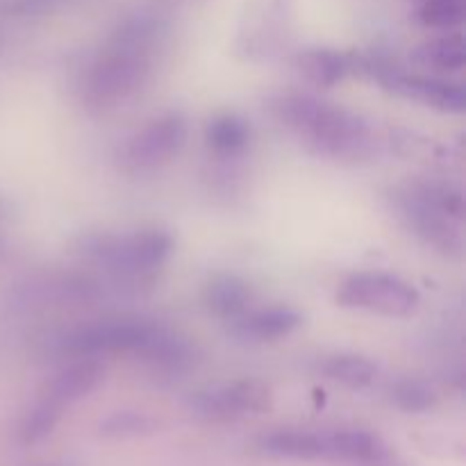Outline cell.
Masks as SVG:
<instances>
[{
	"mask_svg": "<svg viewBox=\"0 0 466 466\" xmlns=\"http://www.w3.org/2000/svg\"><path fill=\"white\" fill-rule=\"evenodd\" d=\"M164 35L167 21L153 9L126 18L82 77L80 100L86 112L100 116L135 98L153 73Z\"/></svg>",
	"mask_w": 466,
	"mask_h": 466,
	"instance_id": "cell-1",
	"label": "cell"
},
{
	"mask_svg": "<svg viewBox=\"0 0 466 466\" xmlns=\"http://www.w3.org/2000/svg\"><path fill=\"white\" fill-rule=\"evenodd\" d=\"M268 112L323 157L364 162L376 153L373 127L350 109L308 94H282L271 98Z\"/></svg>",
	"mask_w": 466,
	"mask_h": 466,
	"instance_id": "cell-2",
	"label": "cell"
},
{
	"mask_svg": "<svg viewBox=\"0 0 466 466\" xmlns=\"http://www.w3.org/2000/svg\"><path fill=\"white\" fill-rule=\"evenodd\" d=\"M173 246L171 232L144 228L135 232H91L80 237L77 253L118 285H141L167 267Z\"/></svg>",
	"mask_w": 466,
	"mask_h": 466,
	"instance_id": "cell-3",
	"label": "cell"
},
{
	"mask_svg": "<svg viewBox=\"0 0 466 466\" xmlns=\"http://www.w3.org/2000/svg\"><path fill=\"white\" fill-rule=\"evenodd\" d=\"M189 123L180 112H167L127 137L116 150V167L127 176H148L180 155Z\"/></svg>",
	"mask_w": 466,
	"mask_h": 466,
	"instance_id": "cell-4",
	"label": "cell"
},
{
	"mask_svg": "<svg viewBox=\"0 0 466 466\" xmlns=\"http://www.w3.org/2000/svg\"><path fill=\"white\" fill-rule=\"evenodd\" d=\"M337 303L346 309L405 319L421 305V296L403 278L385 271L350 273L337 289Z\"/></svg>",
	"mask_w": 466,
	"mask_h": 466,
	"instance_id": "cell-5",
	"label": "cell"
},
{
	"mask_svg": "<svg viewBox=\"0 0 466 466\" xmlns=\"http://www.w3.org/2000/svg\"><path fill=\"white\" fill-rule=\"evenodd\" d=\"M157 321L139 317L105 319L73 328L59 339V350L66 358H103V355H137L153 335Z\"/></svg>",
	"mask_w": 466,
	"mask_h": 466,
	"instance_id": "cell-6",
	"label": "cell"
},
{
	"mask_svg": "<svg viewBox=\"0 0 466 466\" xmlns=\"http://www.w3.org/2000/svg\"><path fill=\"white\" fill-rule=\"evenodd\" d=\"M394 208L405 228L426 246L446 255H458L462 250V235L455 226L458 221L435 203L426 182H410L396 189Z\"/></svg>",
	"mask_w": 466,
	"mask_h": 466,
	"instance_id": "cell-7",
	"label": "cell"
},
{
	"mask_svg": "<svg viewBox=\"0 0 466 466\" xmlns=\"http://www.w3.org/2000/svg\"><path fill=\"white\" fill-rule=\"evenodd\" d=\"M271 400V390L262 380L241 378V380L218 382L194 391L187 400V410L198 421L228 423L267 412Z\"/></svg>",
	"mask_w": 466,
	"mask_h": 466,
	"instance_id": "cell-8",
	"label": "cell"
},
{
	"mask_svg": "<svg viewBox=\"0 0 466 466\" xmlns=\"http://www.w3.org/2000/svg\"><path fill=\"white\" fill-rule=\"evenodd\" d=\"M364 71L373 80L380 82L382 89L399 96V98L412 100V103L444 114H462L466 109V91L460 82L444 80L440 76L410 73L382 62H364Z\"/></svg>",
	"mask_w": 466,
	"mask_h": 466,
	"instance_id": "cell-9",
	"label": "cell"
},
{
	"mask_svg": "<svg viewBox=\"0 0 466 466\" xmlns=\"http://www.w3.org/2000/svg\"><path fill=\"white\" fill-rule=\"evenodd\" d=\"M159 380H182L196 367V346L159 323L139 353L135 355Z\"/></svg>",
	"mask_w": 466,
	"mask_h": 466,
	"instance_id": "cell-10",
	"label": "cell"
},
{
	"mask_svg": "<svg viewBox=\"0 0 466 466\" xmlns=\"http://www.w3.org/2000/svg\"><path fill=\"white\" fill-rule=\"evenodd\" d=\"M228 323V332L244 344H276L294 335L303 326V317L294 308L273 305L259 309L250 308Z\"/></svg>",
	"mask_w": 466,
	"mask_h": 466,
	"instance_id": "cell-11",
	"label": "cell"
},
{
	"mask_svg": "<svg viewBox=\"0 0 466 466\" xmlns=\"http://www.w3.org/2000/svg\"><path fill=\"white\" fill-rule=\"evenodd\" d=\"M105 380V364L98 358H76L64 367L46 387V399L55 400L62 408L77 403L94 394Z\"/></svg>",
	"mask_w": 466,
	"mask_h": 466,
	"instance_id": "cell-12",
	"label": "cell"
},
{
	"mask_svg": "<svg viewBox=\"0 0 466 466\" xmlns=\"http://www.w3.org/2000/svg\"><path fill=\"white\" fill-rule=\"evenodd\" d=\"M258 451L273 460H299V462L323 460L328 458L326 432L299 431V428L273 431L259 437Z\"/></svg>",
	"mask_w": 466,
	"mask_h": 466,
	"instance_id": "cell-13",
	"label": "cell"
},
{
	"mask_svg": "<svg viewBox=\"0 0 466 466\" xmlns=\"http://www.w3.org/2000/svg\"><path fill=\"white\" fill-rule=\"evenodd\" d=\"M253 287L244 278L235 273H221L214 276L203 289V305L209 314L232 321L235 317L244 314L253 305Z\"/></svg>",
	"mask_w": 466,
	"mask_h": 466,
	"instance_id": "cell-14",
	"label": "cell"
},
{
	"mask_svg": "<svg viewBox=\"0 0 466 466\" xmlns=\"http://www.w3.org/2000/svg\"><path fill=\"white\" fill-rule=\"evenodd\" d=\"M326 446L328 458L355 466L376 462L378 458L391 451L376 432L362 431V428H341V431L326 432Z\"/></svg>",
	"mask_w": 466,
	"mask_h": 466,
	"instance_id": "cell-15",
	"label": "cell"
},
{
	"mask_svg": "<svg viewBox=\"0 0 466 466\" xmlns=\"http://www.w3.org/2000/svg\"><path fill=\"white\" fill-rule=\"evenodd\" d=\"M296 66L309 85L319 89H332L346 80L353 66L349 55L332 48H308L296 57Z\"/></svg>",
	"mask_w": 466,
	"mask_h": 466,
	"instance_id": "cell-16",
	"label": "cell"
},
{
	"mask_svg": "<svg viewBox=\"0 0 466 466\" xmlns=\"http://www.w3.org/2000/svg\"><path fill=\"white\" fill-rule=\"evenodd\" d=\"M250 123L239 114H218L205 127V141L214 155L223 159H235L244 155L250 146Z\"/></svg>",
	"mask_w": 466,
	"mask_h": 466,
	"instance_id": "cell-17",
	"label": "cell"
},
{
	"mask_svg": "<svg viewBox=\"0 0 466 466\" xmlns=\"http://www.w3.org/2000/svg\"><path fill=\"white\" fill-rule=\"evenodd\" d=\"M412 62L417 66L431 68L435 73H458L466 64V46L462 35H446L423 41L412 50Z\"/></svg>",
	"mask_w": 466,
	"mask_h": 466,
	"instance_id": "cell-18",
	"label": "cell"
},
{
	"mask_svg": "<svg viewBox=\"0 0 466 466\" xmlns=\"http://www.w3.org/2000/svg\"><path fill=\"white\" fill-rule=\"evenodd\" d=\"M319 369L328 380L349 390H367L378 378V364L358 353L328 355Z\"/></svg>",
	"mask_w": 466,
	"mask_h": 466,
	"instance_id": "cell-19",
	"label": "cell"
},
{
	"mask_svg": "<svg viewBox=\"0 0 466 466\" xmlns=\"http://www.w3.org/2000/svg\"><path fill=\"white\" fill-rule=\"evenodd\" d=\"M64 408L59 403L50 399H41L30 412L23 417L21 426H18V441L23 446H35L41 444L46 437L53 435V431L57 428L59 419H62Z\"/></svg>",
	"mask_w": 466,
	"mask_h": 466,
	"instance_id": "cell-20",
	"label": "cell"
},
{
	"mask_svg": "<svg viewBox=\"0 0 466 466\" xmlns=\"http://www.w3.org/2000/svg\"><path fill=\"white\" fill-rule=\"evenodd\" d=\"M157 419L146 412L135 410H121L112 412L100 421L98 432L107 440H135V437H148L157 431Z\"/></svg>",
	"mask_w": 466,
	"mask_h": 466,
	"instance_id": "cell-21",
	"label": "cell"
},
{
	"mask_svg": "<svg viewBox=\"0 0 466 466\" xmlns=\"http://www.w3.org/2000/svg\"><path fill=\"white\" fill-rule=\"evenodd\" d=\"M390 400L394 408L408 414L431 412L437 405V391L428 382L417 380V378H403L390 387Z\"/></svg>",
	"mask_w": 466,
	"mask_h": 466,
	"instance_id": "cell-22",
	"label": "cell"
},
{
	"mask_svg": "<svg viewBox=\"0 0 466 466\" xmlns=\"http://www.w3.org/2000/svg\"><path fill=\"white\" fill-rule=\"evenodd\" d=\"M464 14L466 0H417V18L432 30H455Z\"/></svg>",
	"mask_w": 466,
	"mask_h": 466,
	"instance_id": "cell-23",
	"label": "cell"
},
{
	"mask_svg": "<svg viewBox=\"0 0 466 466\" xmlns=\"http://www.w3.org/2000/svg\"><path fill=\"white\" fill-rule=\"evenodd\" d=\"M64 0H16L14 3V12L16 14H44L50 12L53 7L62 5Z\"/></svg>",
	"mask_w": 466,
	"mask_h": 466,
	"instance_id": "cell-24",
	"label": "cell"
},
{
	"mask_svg": "<svg viewBox=\"0 0 466 466\" xmlns=\"http://www.w3.org/2000/svg\"><path fill=\"white\" fill-rule=\"evenodd\" d=\"M14 221V203L5 196H0V244L7 241V230Z\"/></svg>",
	"mask_w": 466,
	"mask_h": 466,
	"instance_id": "cell-25",
	"label": "cell"
},
{
	"mask_svg": "<svg viewBox=\"0 0 466 466\" xmlns=\"http://www.w3.org/2000/svg\"><path fill=\"white\" fill-rule=\"evenodd\" d=\"M50 466H57V464H50Z\"/></svg>",
	"mask_w": 466,
	"mask_h": 466,
	"instance_id": "cell-26",
	"label": "cell"
}]
</instances>
